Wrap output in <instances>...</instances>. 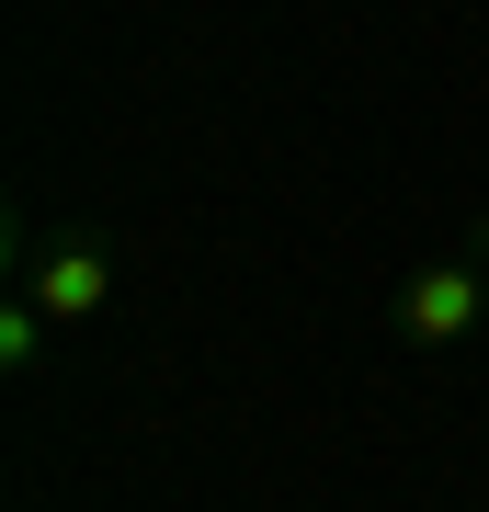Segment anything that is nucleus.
Here are the masks:
<instances>
[{
  "label": "nucleus",
  "instance_id": "nucleus-1",
  "mask_svg": "<svg viewBox=\"0 0 489 512\" xmlns=\"http://www.w3.org/2000/svg\"><path fill=\"white\" fill-rule=\"evenodd\" d=\"M12 285L35 296V308L57 319V330H80V319H103V296H114V251L91 228H57V239H35L12 217Z\"/></svg>",
  "mask_w": 489,
  "mask_h": 512
},
{
  "label": "nucleus",
  "instance_id": "nucleus-2",
  "mask_svg": "<svg viewBox=\"0 0 489 512\" xmlns=\"http://www.w3.org/2000/svg\"><path fill=\"white\" fill-rule=\"evenodd\" d=\"M387 319H399V342H421V353H455L467 330H489V274H478V251L410 262L399 296H387Z\"/></svg>",
  "mask_w": 489,
  "mask_h": 512
},
{
  "label": "nucleus",
  "instance_id": "nucleus-3",
  "mask_svg": "<svg viewBox=\"0 0 489 512\" xmlns=\"http://www.w3.org/2000/svg\"><path fill=\"white\" fill-rule=\"evenodd\" d=\"M46 330H57V319L12 285V308H0V376H35V365H46Z\"/></svg>",
  "mask_w": 489,
  "mask_h": 512
}]
</instances>
